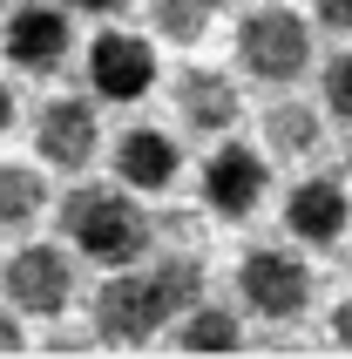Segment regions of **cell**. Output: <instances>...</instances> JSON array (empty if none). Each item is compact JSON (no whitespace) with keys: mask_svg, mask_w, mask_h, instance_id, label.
<instances>
[{"mask_svg":"<svg viewBox=\"0 0 352 359\" xmlns=\"http://www.w3.org/2000/svg\"><path fill=\"white\" fill-rule=\"evenodd\" d=\"M88 88L102 102H136L156 88V48L149 34H129V27H102L88 41Z\"/></svg>","mask_w":352,"mask_h":359,"instance_id":"obj_7","label":"cell"},{"mask_svg":"<svg viewBox=\"0 0 352 359\" xmlns=\"http://www.w3.org/2000/svg\"><path fill=\"white\" fill-rule=\"evenodd\" d=\"M332 339L352 353V299H339V305H332Z\"/></svg>","mask_w":352,"mask_h":359,"instance_id":"obj_20","label":"cell"},{"mask_svg":"<svg viewBox=\"0 0 352 359\" xmlns=\"http://www.w3.org/2000/svg\"><path fill=\"white\" fill-rule=\"evenodd\" d=\"M170 95H176V116H183V129H190V136H231L237 116H244V102H237V81L224 75V68H203V61L176 68Z\"/></svg>","mask_w":352,"mask_h":359,"instance_id":"obj_9","label":"cell"},{"mask_svg":"<svg viewBox=\"0 0 352 359\" xmlns=\"http://www.w3.org/2000/svg\"><path fill=\"white\" fill-rule=\"evenodd\" d=\"M312 20L318 27H332V34L352 41V0H312Z\"/></svg>","mask_w":352,"mask_h":359,"instance_id":"obj_18","label":"cell"},{"mask_svg":"<svg viewBox=\"0 0 352 359\" xmlns=\"http://www.w3.org/2000/svg\"><path fill=\"white\" fill-rule=\"evenodd\" d=\"M196 299H203V264H196L190 251H176V258H149V264L109 271L102 292L88 299V319H95L102 346H149V339H163Z\"/></svg>","mask_w":352,"mask_h":359,"instance_id":"obj_1","label":"cell"},{"mask_svg":"<svg viewBox=\"0 0 352 359\" xmlns=\"http://www.w3.org/2000/svg\"><path fill=\"white\" fill-rule=\"evenodd\" d=\"M352 224V197L339 177H305L285 190V231H292L298 244H312V251H325V244L346 238Z\"/></svg>","mask_w":352,"mask_h":359,"instance_id":"obj_11","label":"cell"},{"mask_svg":"<svg viewBox=\"0 0 352 359\" xmlns=\"http://www.w3.org/2000/svg\"><path fill=\"white\" fill-rule=\"evenodd\" d=\"M237 299L257 319H298L312 305V264L285 244H251L237 258Z\"/></svg>","mask_w":352,"mask_h":359,"instance_id":"obj_4","label":"cell"},{"mask_svg":"<svg viewBox=\"0 0 352 359\" xmlns=\"http://www.w3.org/2000/svg\"><path fill=\"white\" fill-rule=\"evenodd\" d=\"M48 210V183L27 163H0V231H27Z\"/></svg>","mask_w":352,"mask_h":359,"instance_id":"obj_15","label":"cell"},{"mask_svg":"<svg viewBox=\"0 0 352 359\" xmlns=\"http://www.w3.org/2000/svg\"><path fill=\"white\" fill-rule=\"evenodd\" d=\"M176 177H183V149H176L170 129H149V122L122 129V142H116V183L129 190V197H156V190H170Z\"/></svg>","mask_w":352,"mask_h":359,"instance_id":"obj_12","label":"cell"},{"mask_svg":"<svg viewBox=\"0 0 352 359\" xmlns=\"http://www.w3.org/2000/svg\"><path fill=\"white\" fill-rule=\"evenodd\" d=\"M61 7H68V14H95V20H116L122 7H129V0H61Z\"/></svg>","mask_w":352,"mask_h":359,"instance_id":"obj_19","label":"cell"},{"mask_svg":"<svg viewBox=\"0 0 352 359\" xmlns=\"http://www.w3.org/2000/svg\"><path fill=\"white\" fill-rule=\"evenodd\" d=\"M176 346H183V353H237V346H244V325L231 319V305L196 299L190 312L176 319Z\"/></svg>","mask_w":352,"mask_h":359,"instance_id":"obj_14","label":"cell"},{"mask_svg":"<svg viewBox=\"0 0 352 359\" xmlns=\"http://www.w3.org/2000/svg\"><path fill=\"white\" fill-rule=\"evenodd\" d=\"M318 109H325L332 122H352V48L325 61V75H318Z\"/></svg>","mask_w":352,"mask_h":359,"instance_id":"obj_17","label":"cell"},{"mask_svg":"<svg viewBox=\"0 0 352 359\" xmlns=\"http://www.w3.org/2000/svg\"><path fill=\"white\" fill-rule=\"evenodd\" d=\"M7 305L27 319H61L75 305V251L68 244H20L14 258L0 264Z\"/></svg>","mask_w":352,"mask_h":359,"instance_id":"obj_5","label":"cell"},{"mask_svg":"<svg viewBox=\"0 0 352 359\" xmlns=\"http://www.w3.org/2000/svg\"><path fill=\"white\" fill-rule=\"evenodd\" d=\"M0 41H7V61L20 75H55L68 61V48H75V20H68L61 0H20L0 20Z\"/></svg>","mask_w":352,"mask_h":359,"instance_id":"obj_6","label":"cell"},{"mask_svg":"<svg viewBox=\"0 0 352 359\" xmlns=\"http://www.w3.org/2000/svg\"><path fill=\"white\" fill-rule=\"evenodd\" d=\"M346 177H352V149H346Z\"/></svg>","mask_w":352,"mask_h":359,"instance_id":"obj_23","label":"cell"},{"mask_svg":"<svg viewBox=\"0 0 352 359\" xmlns=\"http://www.w3.org/2000/svg\"><path fill=\"white\" fill-rule=\"evenodd\" d=\"M61 238L75 258L122 271V264H142L149 251V210L122 183H75L61 197Z\"/></svg>","mask_w":352,"mask_h":359,"instance_id":"obj_2","label":"cell"},{"mask_svg":"<svg viewBox=\"0 0 352 359\" xmlns=\"http://www.w3.org/2000/svg\"><path fill=\"white\" fill-rule=\"evenodd\" d=\"M20 346H27V339H20V319H14V312H0V353H20Z\"/></svg>","mask_w":352,"mask_h":359,"instance_id":"obj_21","label":"cell"},{"mask_svg":"<svg viewBox=\"0 0 352 359\" xmlns=\"http://www.w3.org/2000/svg\"><path fill=\"white\" fill-rule=\"evenodd\" d=\"M95 149H102V116H95V102H81V95L41 102V116H34V156L48 163V170H88Z\"/></svg>","mask_w":352,"mask_h":359,"instance_id":"obj_8","label":"cell"},{"mask_svg":"<svg viewBox=\"0 0 352 359\" xmlns=\"http://www.w3.org/2000/svg\"><path fill=\"white\" fill-rule=\"evenodd\" d=\"M7 129H14V88L0 81V136H7Z\"/></svg>","mask_w":352,"mask_h":359,"instance_id":"obj_22","label":"cell"},{"mask_svg":"<svg viewBox=\"0 0 352 359\" xmlns=\"http://www.w3.org/2000/svg\"><path fill=\"white\" fill-rule=\"evenodd\" d=\"M271 190V156H257L244 142H224L210 163H203V203L217 217H251Z\"/></svg>","mask_w":352,"mask_h":359,"instance_id":"obj_10","label":"cell"},{"mask_svg":"<svg viewBox=\"0 0 352 359\" xmlns=\"http://www.w3.org/2000/svg\"><path fill=\"white\" fill-rule=\"evenodd\" d=\"M318 142H325V109H312V102L298 95H278L271 109H264V156H318Z\"/></svg>","mask_w":352,"mask_h":359,"instance_id":"obj_13","label":"cell"},{"mask_svg":"<svg viewBox=\"0 0 352 359\" xmlns=\"http://www.w3.org/2000/svg\"><path fill=\"white\" fill-rule=\"evenodd\" d=\"M231 41H237V75L264 81V88H292L312 68V27L298 7H278V0H257Z\"/></svg>","mask_w":352,"mask_h":359,"instance_id":"obj_3","label":"cell"},{"mask_svg":"<svg viewBox=\"0 0 352 359\" xmlns=\"http://www.w3.org/2000/svg\"><path fill=\"white\" fill-rule=\"evenodd\" d=\"M217 20H224V0H149V27L163 41H176V48L203 41Z\"/></svg>","mask_w":352,"mask_h":359,"instance_id":"obj_16","label":"cell"}]
</instances>
